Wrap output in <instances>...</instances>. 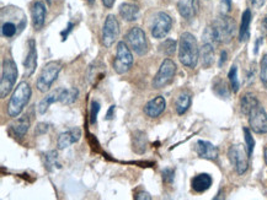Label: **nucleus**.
<instances>
[{
  "instance_id": "f257e3e1",
  "label": "nucleus",
  "mask_w": 267,
  "mask_h": 200,
  "mask_svg": "<svg viewBox=\"0 0 267 200\" xmlns=\"http://www.w3.org/2000/svg\"><path fill=\"white\" fill-rule=\"evenodd\" d=\"M235 28V21L230 16L222 14L216 17L210 26H207L202 35V42L212 43V45H227L233 40Z\"/></svg>"
},
{
  "instance_id": "f03ea898",
  "label": "nucleus",
  "mask_w": 267,
  "mask_h": 200,
  "mask_svg": "<svg viewBox=\"0 0 267 200\" xmlns=\"http://www.w3.org/2000/svg\"><path fill=\"white\" fill-rule=\"evenodd\" d=\"M179 60L184 66L195 69L199 60V48L196 37L190 32H184L179 41Z\"/></svg>"
},
{
  "instance_id": "7ed1b4c3",
  "label": "nucleus",
  "mask_w": 267,
  "mask_h": 200,
  "mask_svg": "<svg viewBox=\"0 0 267 200\" xmlns=\"http://www.w3.org/2000/svg\"><path fill=\"white\" fill-rule=\"evenodd\" d=\"M32 96L31 86L28 82L21 81L14 90L13 96L10 97V101L8 105V114L11 118H16L22 113L23 108L28 105Z\"/></svg>"
},
{
  "instance_id": "20e7f679",
  "label": "nucleus",
  "mask_w": 267,
  "mask_h": 200,
  "mask_svg": "<svg viewBox=\"0 0 267 200\" xmlns=\"http://www.w3.org/2000/svg\"><path fill=\"white\" fill-rule=\"evenodd\" d=\"M62 68H63V63L60 60L48 61V63L43 66V69L41 70L36 81V87L40 92H48L49 89L52 87V85H53V82L57 80Z\"/></svg>"
},
{
  "instance_id": "39448f33",
  "label": "nucleus",
  "mask_w": 267,
  "mask_h": 200,
  "mask_svg": "<svg viewBox=\"0 0 267 200\" xmlns=\"http://www.w3.org/2000/svg\"><path fill=\"white\" fill-rule=\"evenodd\" d=\"M17 75H19V72H17L15 61L10 58L3 60L2 78H0V97L2 98L9 96V93L15 87Z\"/></svg>"
},
{
  "instance_id": "423d86ee",
  "label": "nucleus",
  "mask_w": 267,
  "mask_h": 200,
  "mask_svg": "<svg viewBox=\"0 0 267 200\" xmlns=\"http://www.w3.org/2000/svg\"><path fill=\"white\" fill-rule=\"evenodd\" d=\"M133 54H132V49L128 47L126 42L117 43V51H116V58L113 60V69L118 75H123L131 70L132 65H133Z\"/></svg>"
},
{
  "instance_id": "0eeeda50",
  "label": "nucleus",
  "mask_w": 267,
  "mask_h": 200,
  "mask_svg": "<svg viewBox=\"0 0 267 200\" xmlns=\"http://www.w3.org/2000/svg\"><path fill=\"white\" fill-rule=\"evenodd\" d=\"M176 74V64L174 60H171L170 58L163 60V63L160 64L159 70H158L157 75L154 76L152 81L153 89H164L165 86H168L172 82Z\"/></svg>"
},
{
  "instance_id": "6e6552de",
  "label": "nucleus",
  "mask_w": 267,
  "mask_h": 200,
  "mask_svg": "<svg viewBox=\"0 0 267 200\" xmlns=\"http://www.w3.org/2000/svg\"><path fill=\"white\" fill-rule=\"evenodd\" d=\"M125 42L138 55L146 54L149 49V43L148 40H146L145 32L140 27H138V26L130 28V31L125 36Z\"/></svg>"
},
{
  "instance_id": "1a4fd4ad",
  "label": "nucleus",
  "mask_w": 267,
  "mask_h": 200,
  "mask_svg": "<svg viewBox=\"0 0 267 200\" xmlns=\"http://www.w3.org/2000/svg\"><path fill=\"white\" fill-rule=\"evenodd\" d=\"M228 157L230 160L231 164L235 169L236 173L239 176L245 175L246 171L249 170V155L246 151V148L240 145V144H235V145H231L228 150Z\"/></svg>"
},
{
  "instance_id": "9d476101",
  "label": "nucleus",
  "mask_w": 267,
  "mask_h": 200,
  "mask_svg": "<svg viewBox=\"0 0 267 200\" xmlns=\"http://www.w3.org/2000/svg\"><path fill=\"white\" fill-rule=\"evenodd\" d=\"M120 36V23L116 16L108 15L105 19L101 32V43L105 48H111Z\"/></svg>"
},
{
  "instance_id": "9b49d317",
  "label": "nucleus",
  "mask_w": 267,
  "mask_h": 200,
  "mask_svg": "<svg viewBox=\"0 0 267 200\" xmlns=\"http://www.w3.org/2000/svg\"><path fill=\"white\" fill-rule=\"evenodd\" d=\"M172 27V19L169 14L160 11L154 16L153 23L151 26V34L152 36L157 40H163L166 37L170 30Z\"/></svg>"
},
{
  "instance_id": "f8f14e48",
  "label": "nucleus",
  "mask_w": 267,
  "mask_h": 200,
  "mask_svg": "<svg viewBox=\"0 0 267 200\" xmlns=\"http://www.w3.org/2000/svg\"><path fill=\"white\" fill-rule=\"evenodd\" d=\"M249 125L256 134H267V113L260 104L249 114Z\"/></svg>"
},
{
  "instance_id": "ddd939ff",
  "label": "nucleus",
  "mask_w": 267,
  "mask_h": 200,
  "mask_svg": "<svg viewBox=\"0 0 267 200\" xmlns=\"http://www.w3.org/2000/svg\"><path fill=\"white\" fill-rule=\"evenodd\" d=\"M28 51L26 54L25 60H23V76L25 78H30L34 75L35 70L37 68V48H36V41L28 40Z\"/></svg>"
},
{
  "instance_id": "4468645a",
  "label": "nucleus",
  "mask_w": 267,
  "mask_h": 200,
  "mask_svg": "<svg viewBox=\"0 0 267 200\" xmlns=\"http://www.w3.org/2000/svg\"><path fill=\"white\" fill-rule=\"evenodd\" d=\"M106 75V66L101 60H94L86 70V79L93 87H96L99 82Z\"/></svg>"
},
{
  "instance_id": "2eb2a0df",
  "label": "nucleus",
  "mask_w": 267,
  "mask_h": 200,
  "mask_svg": "<svg viewBox=\"0 0 267 200\" xmlns=\"http://www.w3.org/2000/svg\"><path fill=\"white\" fill-rule=\"evenodd\" d=\"M195 151L198 155V157L210 161H216L219 155L218 148L206 140H198L195 145Z\"/></svg>"
},
{
  "instance_id": "dca6fc26",
  "label": "nucleus",
  "mask_w": 267,
  "mask_h": 200,
  "mask_svg": "<svg viewBox=\"0 0 267 200\" xmlns=\"http://www.w3.org/2000/svg\"><path fill=\"white\" fill-rule=\"evenodd\" d=\"M81 138V129L78 128V126H74V128L69 129V130L63 131V133L60 134L57 139V148L58 150H64L67 148H69L70 145L73 144L78 143Z\"/></svg>"
},
{
  "instance_id": "f3484780",
  "label": "nucleus",
  "mask_w": 267,
  "mask_h": 200,
  "mask_svg": "<svg viewBox=\"0 0 267 200\" xmlns=\"http://www.w3.org/2000/svg\"><path fill=\"white\" fill-rule=\"evenodd\" d=\"M46 15H47V9L46 5L42 2L37 0L34 2L31 7V16H32V26L35 30H41L45 26L46 22Z\"/></svg>"
},
{
  "instance_id": "a211bd4d",
  "label": "nucleus",
  "mask_w": 267,
  "mask_h": 200,
  "mask_svg": "<svg viewBox=\"0 0 267 200\" xmlns=\"http://www.w3.org/2000/svg\"><path fill=\"white\" fill-rule=\"evenodd\" d=\"M166 108V101L163 96H157L152 98L151 101L146 102L144 106V113L149 118H158L161 116Z\"/></svg>"
},
{
  "instance_id": "6ab92c4d",
  "label": "nucleus",
  "mask_w": 267,
  "mask_h": 200,
  "mask_svg": "<svg viewBox=\"0 0 267 200\" xmlns=\"http://www.w3.org/2000/svg\"><path fill=\"white\" fill-rule=\"evenodd\" d=\"M177 10L185 20L190 21L197 15L199 10V2L198 0H180L177 3Z\"/></svg>"
},
{
  "instance_id": "aec40b11",
  "label": "nucleus",
  "mask_w": 267,
  "mask_h": 200,
  "mask_svg": "<svg viewBox=\"0 0 267 200\" xmlns=\"http://www.w3.org/2000/svg\"><path fill=\"white\" fill-rule=\"evenodd\" d=\"M149 146L148 135L142 130H136L132 134V150L137 155L145 154Z\"/></svg>"
},
{
  "instance_id": "412c9836",
  "label": "nucleus",
  "mask_w": 267,
  "mask_h": 200,
  "mask_svg": "<svg viewBox=\"0 0 267 200\" xmlns=\"http://www.w3.org/2000/svg\"><path fill=\"white\" fill-rule=\"evenodd\" d=\"M213 179L208 173H199L191 179V188L196 193H204L211 188Z\"/></svg>"
},
{
  "instance_id": "4be33fe9",
  "label": "nucleus",
  "mask_w": 267,
  "mask_h": 200,
  "mask_svg": "<svg viewBox=\"0 0 267 200\" xmlns=\"http://www.w3.org/2000/svg\"><path fill=\"white\" fill-rule=\"evenodd\" d=\"M118 13L125 21L133 22L139 17V8L132 3H122L118 8Z\"/></svg>"
},
{
  "instance_id": "5701e85b",
  "label": "nucleus",
  "mask_w": 267,
  "mask_h": 200,
  "mask_svg": "<svg viewBox=\"0 0 267 200\" xmlns=\"http://www.w3.org/2000/svg\"><path fill=\"white\" fill-rule=\"evenodd\" d=\"M252 19V14L250 9H246L242 15V22L239 28V41L240 42H248L250 38V23Z\"/></svg>"
},
{
  "instance_id": "b1692460",
  "label": "nucleus",
  "mask_w": 267,
  "mask_h": 200,
  "mask_svg": "<svg viewBox=\"0 0 267 200\" xmlns=\"http://www.w3.org/2000/svg\"><path fill=\"white\" fill-rule=\"evenodd\" d=\"M199 58H201L202 66L204 69L212 66L214 63V45L203 42V45L199 48Z\"/></svg>"
},
{
  "instance_id": "393cba45",
  "label": "nucleus",
  "mask_w": 267,
  "mask_h": 200,
  "mask_svg": "<svg viewBox=\"0 0 267 200\" xmlns=\"http://www.w3.org/2000/svg\"><path fill=\"white\" fill-rule=\"evenodd\" d=\"M259 104L260 102L257 99V97L254 93L248 92L245 95H243L242 98H240V111H242V113L244 116H249L250 112Z\"/></svg>"
},
{
  "instance_id": "a878e982",
  "label": "nucleus",
  "mask_w": 267,
  "mask_h": 200,
  "mask_svg": "<svg viewBox=\"0 0 267 200\" xmlns=\"http://www.w3.org/2000/svg\"><path fill=\"white\" fill-rule=\"evenodd\" d=\"M191 102H192V96H191V93L187 92V91L181 92L175 101L176 113H177L179 116H183V114L186 113L191 107Z\"/></svg>"
},
{
  "instance_id": "bb28decb",
  "label": "nucleus",
  "mask_w": 267,
  "mask_h": 200,
  "mask_svg": "<svg viewBox=\"0 0 267 200\" xmlns=\"http://www.w3.org/2000/svg\"><path fill=\"white\" fill-rule=\"evenodd\" d=\"M30 126H31L30 118H28L27 116H22L20 117V118H17L15 123L11 124V130H13V133L15 134L16 137L22 138L25 137L26 133H27Z\"/></svg>"
},
{
  "instance_id": "cd10ccee",
  "label": "nucleus",
  "mask_w": 267,
  "mask_h": 200,
  "mask_svg": "<svg viewBox=\"0 0 267 200\" xmlns=\"http://www.w3.org/2000/svg\"><path fill=\"white\" fill-rule=\"evenodd\" d=\"M60 96H61V89H57L52 92H49L42 101L38 104V113L40 114H45L47 111H48L49 106L55 104V102H60Z\"/></svg>"
},
{
  "instance_id": "c85d7f7f",
  "label": "nucleus",
  "mask_w": 267,
  "mask_h": 200,
  "mask_svg": "<svg viewBox=\"0 0 267 200\" xmlns=\"http://www.w3.org/2000/svg\"><path fill=\"white\" fill-rule=\"evenodd\" d=\"M212 89L213 92L216 93V96H218L219 98L228 99L229 97H230V89H229L227 82L221 78H217L216 80L213 81Z\"/></svg>"
},
{
  "instance_id": "c756f323",
  "label": "nucleus",
  "mask_w": 267,
  "mask_h": 200,
  "mask_svg": "<svg viewBox=\"0 0 267 200\" xmlns=\"http://www.w3.org/2000/svg\"><path fill=\"white\" fill-rule=\"evenodd\" d=\"M79 91L75 87H70V89H61L60 102L62 105H73L78 99Z\"/></svg>"
},
{
  "instance_id": "7c9ffc66",
  "label": "nucleus",
  "mask_w": 267,
  "mask_h": 200,
  "mask_svg": "<svg viewBox=\"0 0 267 200\" xmlns=\"http://www.w3.org/2000/svg\"><path fill=\"white\" fill-rule=\"evenodd\" d=\"M45 167L48 171H54L55 169H61L62 164L60 161H58L57 151L52 150V151H48L45 155Z\"/></svg>"
},
{
  "instance_id": "2f4dec72",
  "label": "nucleus",
  "mask_w": 267,
  "mask_h": 200,
  "mask_svg": "<svg viewBox=\"0 0 267 200\" xmlns=\"http://www.w3.org/2000/svg\"><path fill=\"white\" fill-rule=\"evenodd\" d=\"M176 48H179L177 42H176L175 40H172V38H168V40L164 41L163 43H160L159 52L163 53L166 57H171V55L175 54Z\"/></svg>"
},
{
  "instance_id": "473e14b6",
  "label": "nucleus",
  "mask_w": 267,
  "mask_h": 200,
  "mask_svg": "<svg viewBox=\"0 0 267 200\" xmlns=\"http://www.w3.org/2000/svg\"><path fill=\"white\" fill-rule=\"evenodd\" d=\"M228 79L229 82H230V89L234 93H236L240 89V82L239 79H238V68L236 65H233L230 68L228 73Z\"/></svg>"
},
{
  "instance_id": "72a5a7b5",
  "label": "nucleus",
  "mask_w": 267,
  "mask_h": 200,
  "mask_svg": "<svg viewBox=\"0 0 267 200\" xmlns=\"http://www.w3.org/2000/svg\"><path fill=\"white\" fill-rule=\"evenodd\" d=\"M243 131H244V139H245V148H246V151H248L249 157H251L252 152H254V149H255V139H254V138H252L251 129L243 128Z\"/></svg>"
},
{
  "instance_id": "f704fd0d",
  "label": "nucleus",
  "mask_w": 267,
  "mask_h": 200,
  "mask_svg": "<svg viewBox=\"0 0 267 200\" xmlns=\"http://www.w3.org/2000/svg\"><path fill=\"white\" fill-rule=\"evenodd\" d=\"M260 80L262 86L267 89V54L263 55L260 61Z\"/></svg>"
},
{
  "instance_id": "c9c22d12",
  "label": "nucleus",
  "mask_w": 267,
  "mask_h": 200,
  "mask_svg": "<svg viewBox=\"0 0 267 200\" xmlns=\"http://www.w3.org/2000/svg\"><path fill=\"white\" fill-rule=\"evenodd\" d=\"M16 28H17V27L15 26V23H13V22H5V23H3V26H2V34H3V36L8 37V38L15 36Z\"/></svg>"
},
{
  "instance_id": "e433bc0d",
  "label": "nucleus",
  "mask_w": 267,
  "mask_h": 200,
  "mask_svg": "<svg viewBox=\"0 0 267 200\" xmlns=\"http://www.w3.org/2000/svg\"><path fill=\"white\" fill-rule=\"evenodd\" d=\"M100 112V104L98 101H93L92 102V108H90V123L92 124H96L98 122V116Z\"/></svg>"
},
{
  "instance_id": "4c0bfd02",
  "label": "nucleus",
  "mask_w": 267,
  "mask_h": 200,
  "mask_svg": "<svg viewBox=\"0 0 267 200\" xmlns=\"http://www.w3.org/2000/svg\"><path fill=\"white\" fill-rule=\"evenodd\" d=\"M175 178V171L172 169H165L163 171V181L165 183H172Z\"/></svg>"
},
{
  "instance_id": "58836bf2",
  "label": "nucleus",
  "mask_w": 267,
  "mask_h": 200,
  "mask_svg": "<svg viewBox=\"0 0 267 200\" xmlns=\"http://www.w3.org/2000/svg\"><path fill=\"white\" fill-rule=\"evenodd\" d=\"M48 131V124L47 123H38L36 129H35V134L36 135H43Z\"/></svg>"
},
{
  "instance_id": "ea45409f",
  "label": "nucleus",
  "mask_w": 267,
  "mask_h": 200,
  "mask_svg": "<svg viewBox=\"0 0 267 200\" xmlns=\"http://www.w3.org/2000/svg\"><path fill=\"white\" fill-rule=\"evenodd\" d=\"M133 198L136 200H151L152 195L146 192H139V193H137Z\"/></svg>"
},
{
  "instance_id": "a19ab883",
  "label": "nucleus",
  "mask_w": 267,
  "mask_h": 200,
  "mask_svg": "<svg viewBox=\"0 0 267 200\" xmlns=\"http://www.w3.org/2000/svg\"><path fill=\"white\" fill-rule=\"evenodd\" d=\"M73 27H74V25H73L72 22L68 23V26H67V28L64 31H62V41H66L67 37H68V35L70 34V32L73 31Z\"/></svg>"
},
{
  "instance_id": "79ce46f5",
  "label": "nucleus",
  "mask_w": 267,
  "mask_h": 200,
  "mask_svg": "<svg viewBox=\"0 0 267 200\" xmlns=\"http://www.w3.org/2000/svg\"><path fill=\"white\" fill-rule=\"evenodd\" d=\"M114 111H116V106L112 105L110 108H108L106 116H105V119H106V120H112L114 118Z\"/></svg>"
},
{
  "instance_id": "37998d69",
  "label": "nucleus",
  "mask_w": 267,
  "mask_h": 200,
  "mask_svg": "<svg viewBox=\"0 0 267 200\" xmlns=\"http://www.w3.org/2000/svg\"><path fill=\"white\" fill-rule=\"evenodd\" d=\"M254 78H255V65L252 64L248 72V76H246V79H248V84H251V82L254 81Z\"/></svg>"
},
{
  "instance_id": "c03bdc74",
  "label": "nucleus",
  "mask_w": 267,
  "mask_h": 200,
  "mask_svg": "<svg viewBox=\"0 0 267 200\" xmlns=\"http://www.w3.org/2000/svg\"><path fill=\"white\" fill-rule=\"evenodd\" d=\"M261 31H262V34L267 36V15L263 17L262 21H261Z\"/></svg>"
},
{
  "instance_id": "a18cd8bd",
  "label": "nucleus",
  "mask_w": 267,
  "mask_h": 200,
  "mask_svg": "<svg viewBox=\"0 0 267 200\" xmlns=\"http://www.w3.org/2000/svg\"><path fill=\"white\" fill-rule=\"evenodd\" d=\"M227 57H228V53L225 52V51H222V53H221V59H219V63H218L219 66L224 65V63H225V61H227Z\"/></svg>"
},
{
  "instance_id": "49530a36",
  "label": "nucleus",
  "mask_w": 267,
  "mask_h": 200,
  "mask_svg": "<svg viewBox=\"0 0 267 200\" xmlns=\"http://www.w3.org/2000/svg\"><path fill=\"white\" fill-rule=\"evenodd\" d=\"M101 2H102V4H104L105 8L111 9L113 7V4H114V2H116V0H101Z\"/></svg>"
},
{
  "instance_id": "de8ad7c7",
  "label": "nucleus",
  "mask_w": 267,
  "mask_h": 200,
  "mask_svg": "<svg viewBox=\"0 0 267 200\" xmlns=\"http://www.w3.org/2000/svg\"><path fill=\"white\" fill-rule=\"evenodd\" d=\"M262 37H260V38H257V41H256V43H255V49H254V53L255 54H257V53H259V48H260V45L261 43H262Z\"/></svg>"
},
{
  "instance_id": "09e8293b",
  "label": "nucleus",
  "mask_w": 267,
  "mask_h": 200,
  "mask_svg": "<svg viewBox=\"0 0 267 200\" xmlns=\"http://www.w3.org/2000/svg\"><path fill=\"white\" fill-rule=\"evenodd\" d=\"M251 3L255 8H261L265 4V0H251Z\"/></svg>"
},
{
  "instance_id": "8fccbe9b",
  "label": "nucleus",
  "mask_w": 267,
  "mask_h": 200,
  "mask_svg": "<svg viewBox=\"0 0 267 200\" xmlns=\"http://www.w3.org/2000/svg\"><path fill=\"white\" fill-rule=\"evenodd\" d=\"M223 3H224V5H225V10L230 11L231 10V0H223Z\"/></svg>"
},
{
  "instance_id": "3c124183",
  "label": "nucleus",
  "mask_w": 267,
  "mask_h": 200,
  "mask_svg": "<svg viewBox=\"0 0 267 200\" xmlns=\"http://www.w3.org/2000/svg\"><path fill=\"white\" fill-rule=\"evenodd\" d=\"M263 158H265V163L267 164V146L263 149Z\"/></svg>"
},
{
  "instance_id": "603ef678",
  "label": "nucleus",
  "mask_w": 267,
  "mask_h": 200,
  "mask_svg": "<svg viewBox=\"0 0 267 200\" xmlns=\"http://www.w3.org/2000/svg\"><path fill=\"white\" fill-rule=\"evenodd\" d=\"M86 2H87V3H89V4H90V5H93V4H94V3H95V0H86Z\"/></svg>"
}]
</instances>
